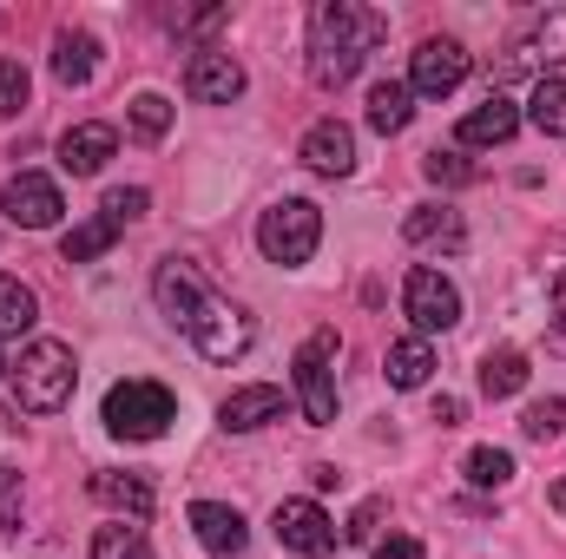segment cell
Masks as SVG:
<instances>
[{"label":"cell","instance_id":"cell-1","mask_svg":"<svg viewBox=\"0 0 566 559\" xmlns=\"http://www.w3.org/2000/svg\"><path fill=\"white\" fill-rule=\"evenodd\" d=\"M151 296H158V309L191 336V349H198L205 362H238V356H251V342H258L251 309L231 303L224 289H211V283L198 277V264L165 257V264L151 271Z\"/></svg>","mask_w":566,"mask_h":559},{"label":"cell","instance_id":"cell-2","mask_svg":"<svg viewBox=\"0 0 566 559\" xmlns=\"http://www.w3.org/2000/svg\"><path fill=\"white\" fill-rule=\"evenodd\" d=\"M382 33H389V20H382L376 7L323 0V7L310 13V80H316L323 93H343V86L363 73V60L382 46Z\"/></svg>","mask_w":566,"mask_h":559},{"label":"cell","instance_id":"cell-3","mask_svg":"<svg viewBox=\"0 0 566 559\" xmlns=\"http://www.w3.org/2000/svg\"><path fill=\"white\" fill-rule=\"evenodd\" d=\"M73 382H80V356H73V342H60V336L27 342L20 362H13V402H20L27 415H60V409L73 402Z\"/></svg>","mask_w":566,"mask_h":559},{"label":"cell","instance_id":"cell-4","mask_svg":"<svg viewBox=\"0 0 566 559\" xmlns=\"http://www.w3.org/2000/svg\"><path fill=\"white\" fill-rule=\"evenodd\" d=\"M316 244H323V211H316L310 198H277V204L258 218V251H264L271 264H283V271L310 264Z\"/></svg>","mask_w":566,"mask_h":559},{"label":"cell","instance_id":"cell-5","mask_svg":"<svg viewBox=\"0 0 566 559\" xmlns=\"http://www.w3.org/2000/svg\"><path fill=\"white\" fill-rule=\"evenodd\" d=\"M171 421H178V402H171L165 382H139V376H126V382L106 389V428H113L119 441H158Z\"/></svg>","mask_w":566,"mask_h":559},{"label":"cell","instance_id":"cell-6","mask_svg":"<svg viewBox=\"0 0 566 559\" xmlns=\"http://www.w3.org/2000/svg\"><path fill=\"white\" fill-rule=\"evenodd\" d=\"M336 329H316L303 349H296V362H290V382H296V409L310 428H329L336 421Z\"/></svg>","mask_w":566,"mask_h":559},{"label":"cell","instance_id":"cell-7","mask_svg":"<svg viewBox=\"0 0 566 559\" xmlns=\"http://www.w3.org/2000/svg\"><path fill=\"white\" fill-rule=\"evenodd\" d=\"M402 316L416 323V336H441V329L461 323V289L441 277L434 264H416L402 277Z\"/></svg>","mask_w":566,"mask_h":559},{"label":"cell","instance_id":"cell-8","mask_svg":"<svg viewBox=\"0 0 566 559\" xmlns=\"http://www.w3.org/2000/svg\"><path fill=\"white\" fill-rule=\"evenodd\" d=\"M560 60H566V7H547V13H534V20L507 40L501 73H541V80H547V66H560Z\"/></svg>","mask_w":566,"mask_h":559},{"label":"cell","instance_id":"cell-9","mask_svg":"<svg viewBox=\"0 0 566 559\" xmlns=\"http://www.w3.org/2000/svg\"><path fill=\"white\" fill-rule=\"evenodd\" d=\"M271 534H277L283 553H296V559L336 553V520H329L316 500H277V514H271Z\"/></svg>","mask_w":566,"mask_h":559},{"label":"cell","instance_id":"cell-10","mask_svg":"<svg viewBox=\"0 0 566 559\" xmlns=\"http://www.w3.org/2000/svg\"><path fill=\"white\" fill-rule=\"evenodd\" d=\"M0 211H7L20 231H53L60 211H66V198H60V184H53L46 171H13L7 191H0Z\"/></svg>","mask_w":566,"mask_h":559},{"label":"cell","instance_id":"cell-11","mask_svg":"<svg viewBox=\"0 0 566 559\" xmlns=\"http://www.w3.org/2000/svg\"><path fill=\"white\" fill-rule=\"evenodd\" d=\"M468 80V46L461 40H422L416 53H409V93H422V99H448L454 86Z\"/></svg>","mask_w":566,"mask_h":559},{"label":"cell","instance_id":"cell-12","mask_svg":"<svg viewBox=\"0 0 566 559\" xmlns=\"http://www.w3.org/2000/svg\"><path fill=\"white\" fill-rule=\"evenodd\" d=\"M185 93H191L198 106H231V99L244 93V66H238L224 46H198L191 66H185Z\"/></svg>","mask_w":566,"mask_h":559},{"label":"cell","instance_id":"cell-13","mask_svg":"<svg viewBox=\"0 0 566 559\" xmlns=\"http://www.w3.org/2000/svg\"><path fill=\"white\" fill-rule=\"evenodd\" d=\"M191 534H198V547L218 559H238L251 547V527H244V514L238 507H224V500H191Z\"/></svg>","mask_w":566,"mask_h":559},{"label":"cell","instance_id":"cell-14","mask_svg":"<svg viewBox=\"0 0 566 559\" xmlns=\"http://www.w3.org/2000/svg\"><path fill=\"white\" fill-rule=\"evenodd\" d=\"M303 165L323 171V178H349V171H356V133H349L343 119H316V126L303 133Z\"/></svg>","mask_w":566,"mask_h":559},{"label":"cell","instance_id":"cell-15","mask_svg":"<svg viewBox=\"0 0 566 559\" xmlns=\"http://www.w3.org/2000/svg\"><path fill=\"white\" fill-rule=\"evenodd\" d=\"M402 238H409L416 251H461V244H468V224H461V211H448V204H416V211L402 218Z\"/></svg>","mask_w":566,"mask_h":559},{"label":"cell","instance_id":"cell-16","mask_svg":"<svg viewBox=\"0 0 566 559\" xmlns=\"http://www.w3.org/2000/svg\"><path fill=\"white\" fill-rule=\"evenodd\" d=\"M277 415H283V389L251 382V389H231V395H224L218 428H224V434H251V428H264V421H277Z\"/></svg>","mask_w":566,"mask_h":559},{"label":"cell","instance_id":"cell-17","mask_svg":"<svg viewBox=\"0 0 566 559\" xmlns=\"http://www.w3.org/2000/svg\"><path fill=\"white\" fill-rule=\"evenodd\" d=\"M113 151H119V133L99 126V119H86V126H73V133L60 139V165H66L73 178H93V171H106Z\"/></svg>","mask_w":566,"mask_h":559},{"label":"cell","instance_id":"cell-18","mask_svg":"<svg viewBox=\"0 0 566 559\" xmlns=\"http://www.w3.org/2000/svg\"><path fill=\"white\" fill-rule=\"evenodd\" d=\"M514 133H521V106H514L507 93H488V99L461 119V133H454V139H461V145H507Z\"/></svg>","mask_w":566,"mask_h":559},{"label":"cell","instance_id":"cell-19","mask_svg":"<svg viewBox=\"0 0 566 559\" xmlns=\"http://www.w3.org/2000/svg\"><path fill=\"white\" fill-rule=\"evenodd\" d=\"M93 73H99V40L66 27V33L53 40V80H60V86H93Z\"/></svg>","mask_w":566,"mask_h":559},{"label":"cell","instance_id":"cell-20","mask_svg":"<svg viewBox=\"0 0 566 559\" xmlns=\"http://www.w3.org/2000/svg\"><path fill=\"white\" fill-rule=\"evenodd\" d=\"M409 119H416V93H409L402 80H382V86H369V133L396 139V133H409Z\"/></svg>","mask_w":566,"mask_h":559},{"label":"cell","instance_id":"cell-21","mask_svg":"<svg viewBox=\"0 0 566 559\" xmlns=\"http://www.w3.org/2000/svg\"><path fill=\"white\" fill-rule=\"evenodd\" d=\"M382 376H389V389H422L428 376H434V349H428V336H402V342H389Z\"/></svg>","mask_w":566,"mask_h":559},{"label":"cell","instance_id":"cell-22","mask_svg":"<svg viewBox=\"0 0 566 559\" xmlns=\"http://www.w3.org/2000/svg\"><path fill=\"white\" fill-rule=\"evenodd\" d=\"M93 500H99V507H119V514H133V520H145L158 494H151L145 474H93Z\"/></svg>","mask_w":566,"mask_h":559},{"label":"cell","instance_id":"cell-23","mask_svg":"<svg viewBox=\"0 0 566 559\" xmlns=\"http://www.w3.org/2000/svg\"><path fill=\"white\" fill-rule=\"evenodd\" d=\"M113 244H119V224H113L106 211H93L86 224H73V231L60 238V257H66V264H93V257H106Z\"/></svg>","mask_w":566,"mask_h":559},{"label":"cell","instance_id":"cell-24","mask_svg":"<svg viewBox=\"0 0 566 559\" xmlns=\"http://www.w3.org/2000/svg\"><path fill=\"white\" fill-rule=\"evenodd\" d=\"M527 389V356L521 349H488L481 356V395L488 402H507V395H521Z\"/></svg>","mask_w":566,"mask_h":559},{"label":"cell","instance_id":"cell-25","mask_svg":"<svg viewBox=\"0 0 566 559\" xmlns=\"http://www.w3.org/2000/svg\"><path fill=\"white\" fill-rule=\"evenodd\" d=\"M33 323H40V296L20 277H0V342L7 336H27Z\"/></svg>","mask_w":566,"mask_h":559},{"label":"cell","instance_id":"cell-26","mask_svg":"<svg viewBox=\"0 0 566 559\" xmlns=\"http://www.w3.org/2000/svg\"><path fill=\"white\" fill-rule=\"evenodd\" d=\"M527 119H534L547 139H566V80H560V73H547V80L534 86V99H527Z\"/></svg>","mask_w":566,"mask_h":559},{"label":"cell","instance_id":"cell-27","mask_svg":"<svg viewBox=\"0 0 566 559\" xmlns=\"http://www.w3.org/2000/svg\"><path fill=\"white\" fill-rule=\"evenodd\" d=\"M93 559H151L145 527L139 520H113V527H99V534H93Z\"/></svg>","mask_w":566,"mask_h":559},{"label":"cell","instance_id":"cell-28","mask_svg":"<svg viewBox=\"0 0 566 559\" xmlns=\"http://www.w3.org/2000/svg\"><path fill=\"white\" fill-rule=\"evenodd\" d=\"M461 474H468L474 487H488V494H494V487H507V481H514V454H507V447H468Z\"/></svg>","mask_w":566,"mask_h":559},{"label":"cell","instance_id":"cell-29","mask_svg":"<svg viewBox=\"0 0 566 559\" xmlns=\"http://www.w3.org/2000/svg\"><path fill=\"white\" fill-rule=\"evenodd\" d=\"M422 178H428V184H441V191H461V184H474V165H468L461 151H428Z\"/></svg>","mask_w":566,"mask_h":559},{"label":"cell","instance_id":"cell-30","mask_svg":"<svg viewBox=\"0 0 566 559\" xmlns=\"http://www.w3.org/2000/svg\"><path fill=\"white\" fill-rule=\"evenodd\" d=\"M133 133H139L145 145H158L171 133V106H165L158 93H139V99H133Z\"/></svg>","mask_w":566,"mask_h":559},{"label":"cell","instance_id":"cell-31","mask_svg":"<svg viewBox=\"0 0 566 559\" xmlns=\"http://www.w3.org/2000/svg\"><path fill=\"white\" fill-rule=\"evenodd\" d=\"M560 428H566V402L560 395H547V402H534V409L521 415V434H527V441H560Z\"/></svg>","mask_w":566,"mask_h":559},{"label":"cell","instance_id":"cell-32","mask_svg":"<svg viewBox=\"0 0 566 559\" xmlns=\"http://www.w3.org/2000/svg\"><path fill=\"white\" fill-rule=\"evenodd\" d=\"M27 99H33V80H27V66H20V60H0V113L13 119Z\"/></svg>","mask_w":566,"mask_h":559},{"label":"cell","instance_id":"cell-33","mask_svg":"<svg viewBox=\"0 0 566 559\" xmlns=\"http://www.w3.org/2000/svg\"><path fill=\"white\" fill-rule=\"evenodd\" d=\"M99 211L126 231V224H139L145 211H151V191H139V184H133V191H106V204H99Z\"/></svg>","mask_w":566,"mask_h":559},{"label":"cell","instance_id":"cell-34","mask_svg":"<svg viewBox=\"0 0 566 559\" xmlns=\"http://www.w3.org/2000/svg\"><path fill=\"white\" fill-rule=\"evenodd\" d=\"M376 527H382V500H363V507L349 514V527H343V534H349L356 547H369V540H376Z\"/></svg>","mask_w":566,"mask_h":559},{"label":"cell","instance_id":"cell-35","mask_svg":"<svg viewBox=\"0 0 566 559\" xmlns=\"http://www.w3.org/2000/svg\"><path fill=\"white\" fill-rule=\"evenodd\" d=\"M0 527H20V467H0Z\"/></svg>","mask_w":566,"mask_h":559},{"label":"cell","instance_id":"cell-36","mask_svg":"<svg viewBox=\"0 0 566 559\" xmlns=\"http://www.w3.org/2000/svg\"><path fill=\"white\" fill-rule=\"evenodd\" d=\"M376 559H428L422 540H409V534H389V540H376Z\"/></svg>","mask_w":566,"mask_h":559},{"label":"cell","instance_id":"cell-37","mask_svg":"<svg viewBox=\"0 0 566 559\" xmlns=\"http://www.w3.org/2000/svg\"><path fill=\"white\" fill-rule=\"evenodd\" d=\"M461 415H468V409H461V395H441V402H434V428H461Z\"/></svg>","mask_w":566,"mask_h":559},{"label":"cell","instance_id":"cell-38","mask_svg":"<svg viewBox=\"0 0 566 559\" xmlns=\"http://www.w3.org/2000/svg\"><path fill=\"white\" fill-rule=\"evenodd\" d=\"M554 329H560V342H566V271H560V283H554Z\"/></svg>","mask_w":566,"mask_h":559},{"label":"cell","instance_id":"cell-39","mask_svg":"<svg viewBox=\"0 0 566 559\" xmlns=\"http://www.w3.org/2000/svg\"><path fill=\"white\" fill-rule=\"evenodd\" d=\"M554 507L566 514V481H554Z\"/></svg>","mask_w":566,"mask_h":559},{"label":"cell","instance_id":"cell-40","mask_svg":"<svg viewBox=\"0 0 566 559\" xmlns=\"http://www.w3.org/2000/svg\"><path fill=\"white\" fill-rule=\"evenodd\" d=\"M0 376H7V356H0Z\"/></svg>","mask_w":566,"mask_h":559}]
</instances>
